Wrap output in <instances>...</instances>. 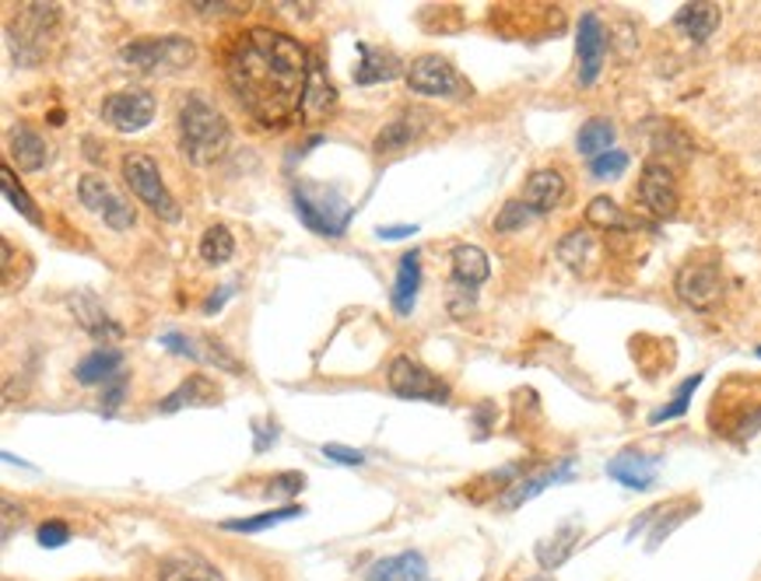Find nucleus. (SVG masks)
Listing matches in <instances>:
<instances>
[{"instance_id":"obj_1","label":"nucleus","mask_w":761,"mask_h":581,"mask_svg":"<svg viewBox=\"0 0 761 581\" xmlns=\"http://www.w3.org/2000/svg\"><path fill=\"white\" fill-rule=\"evenodd\" d=\"M305 67L310 53L274 29L242 32L225 60V74L242 109L267 127H284L302 113Z\"/></svg>"},{"instance_id":"obj_2","label":"nucleus","mask_w":761,"mask_h":581,"mask_svg":"<svg viewBox=\"0 0 761 581\" xmlns=\"http://www.w3.org/2000/svg\"><path fill=\"white\" fill-rule=\"evenodd\" d=\"M179 137L183 151L197 165H211L229 148V123L204 95H190L179 106Z\"/></svg>"},{"instance_id":"obj_3","label":"nucleus","mask_w":761,"mask_h":581,"mask_svg":"<svg viewBox=\"0 0 761 581\" xmlns=\"http://www.w3.org/2000/svg\"><path fill=\"white\" fill-rule=\"evenodd\" d=\"M119 60L144 74H169L183 71L197 60V46L183 35H158V39H134L119 50Z\"/></svg>"},{"instance_id":"obj_4","label":"nucleus","mask_w":761,"mask_h":581,"mask_svg":"<svg viewBox=\"0 0 761 581\" xmlns=\"http://www.w3.org/2000/svg\"><path fill=\"white\" fill-rule=\"evenodd\" d=\"M56 22H60V11L53 4H29L11 18L8 39L18 64H39V60H46Z\"/></svg>"},{"instance_id":"obj_5","label":"nucleus","mask_w":761,"mask_h":581,"mask_svg":"<svg viewBox=\"0 0 761 581\" xmlns=\"http://www.w3.org/2000/svg\"><path fill=\"white\" fill-rule=\"evenodd\" d=\"M123 179H127L131 193L148 207V211H155L161 221H179L183 211L176 197L166 190V182H161V169L158 161L152 155L144 151H131L127 158H123Z\"/></svg>"},{"instance_id":"obj_6","label":"nucleus","mask_w":761,"mask_h":581,"mask_svg":"<svg viewBox=\"0 0 761 581\" xmlns=\"http://www.w3.org/2000/svg\"><path fill=\"white\" fill-rule=\"evenodd\" d=\"M407 85H410V92L428 95V98H457L467 92L457 67H452L446 56H436V53H425L418 60H410Z\"/></svg>"},{"instance_id":"obj_7","label":"nucleus","mask_w":761,"mask_h":581,"mask_svg":"<svg viewBox=\"0 0 761 581\" xmlns=\"http://www.w3.org/2000/svg\"><path fill=\"white\" fill-rule=\"evenodd\" d=\"M386 382L389 389L397 392V397L404 400H428V403H446L449 400V385L442 379H436L425 365L410 361L407 355L394 358L389 361V371H386Z\"/></svg>"},{"instance_id":"obj_8","label":"nucleus","mask_w":761,"mask_h":581,"mask_svg":"<svg viewBox=\"0 0 761 581\" xmlns=\"http://www.w3.org/2000/svg\"><path fill=\"white\" fill-rule=\"evenodd\" d=\"M77 197L92 214H98L102 221H106L113 232H127V228H134V207L123 200L119 193H113V186L102 176H95V172L81 176Z\"/></svg>"},{"instance_id":"obj_9","label":"nucleus","mask_w":761,"mask_h":581,"mask_svg":"<svg viewBox=\"0 0 761 581\" xmlns=\"http://www.w3.org/2000/svg\"><path fill=\"white\" fill-rule=\"evenodd\" d=\"M102 119L119 134H137L155 119V95L144 88L113 92L102 102Z\"/></svg>"},{"instance_id":"obj_10","label":"nucleus","mask_w":761,"mask_h":581,"mask_svg":"<svg viewBox=\"0 0 761 581\" xmlns=\"http://www.w3.org/2000/svg\"><path fill=\"white\" fill-rule=\"evenodd\" d=\"M677 298L691 308H712L719 298H723V274H719V266L709 260H691L688 266H681V274L674 281Z\"/></svg>"},{"instance_id":"obj_11","label":"nucleus","mask_w":761,"mask_h":581,"mask_svg":"<svg viewBox=\"0 0 761 581\" xmlns=\"http://www.w3.org/2000/svg\"><path fill=\"white\" fill-rule=\"evenodd\" d=\"M677 200H681V193H677V179L670 172V165L649 161L639 179V203L653 218H670L677 211Z\"/></svg>"},{"instance_id":"obj_12","label":"nucleus","mask_w":761,"mask_h":581,"mask_svg":"<svg viewBox=\"0 0 761 581\" xmlns=\"http://www.w3.org/2000/svg\"><path fill=\"white\" fill-rule=\"evenodd\" d=\"M604 53H607V35L596 14L580 18V32H575V56H580V85L590 88L604 67Z\"/></svg>"},{"instance_id":"obj_13","label":"nucleus","mask_w":761,"mask_h":581,"mask_svg":"<svg viewBox=\"0 0 761 581\" xmlns=\"http://www.w3.org/2000/svg\"><path fill=\"white\" fill-rule=\"evenodd\" d=\"M337 106V88L331 74H326L323 60L310 53V67H305V92H302V116L305 119H326Z\"/></svg>"},{"instance_id":"obj_14","label":"nucleus","mask_w":761,"mask_h":581,"mask_svg":"<svg viewBox=\"0 0 761 581\" xmlns=\"http://www.w3.org/2000/svg\"><path fill=\"white\" fill-rule=\"evenodd\" d=\"M565 200V179L559 169H538L523 186V203L533 214H548Z\"/></svg>"},{"instance_id":"obj_15","label":"nucleus","mask_w":761,"mask_h":581,"mask_svg":"<svg viewBox=\"0 0 761 581\" xmlns=\"http://www.w3.org/2000/svg\"><path fill=\"white\" fill-rule=\"evenodd\" d=\"M67 302H71V313L81 323V329H88L92 337H98V340H119L123 337V329L110 319V313L102 308V302L95 295H85V290H81V295H71Z\"/></svg>"},{"instance_id":"obj_16","label":"nucleus","mask_w":761,"mask_h":581,"mask_svg":"<svg viewBox=\"0 0 761 581\" xmlns=\"http://www.w3.org/2000/svg\"><path fill=\"white\" fill-rule=\"evenodd\" d=\"M365 581H428V564H425L421 553L407 550V553H397V557L376 560V564L368 568Z\"/></svg>"},{"instance_id":"obj_17","label":"nucleus","mask_w":761,"mask_h":581,"mask_svg":"<svg viewBox=\"0 0 761 581\" xmlns=\"http://www.w3.org/2000/svg\"><path fill=\"white\" fill-rule=\"evenodd\" d=\"M656 466H660V459H646L639 452H622L607 463V473L632 490H646L656 480Z\"/></svg>"},{"instance_id":"obj_18","label":"nucleus","mask_w":761,"mask_h":581,"mask_svg":"<svg viewBox=\"0 0 761 581\" xmlns=\"http://www.w3.org/2000/svg\"><path fill=\"white\" fill-rule=\"evenodd\" d=\"M491 274V263L484 256V249L478 245H457L452 249V281H457V287H467V290H478Z\"/></svg>"},{"instance_id":"obj_19","label":"nucleus","mask_w":761,"mask_h":581,"mask_svg":"<svg viewBox=\"0 0 761 581\" xmlns=\"http://www.w3.org/2000/svg\"><path fill=\"white\" fill-rule=\"evenodd\" d=\"M119 368H123V355L116 347H98L92 355H85L77 361V382L81 385H102L110 379H119Z\"/></svg>"},{"instance_id":"obj_20","label":"nucleus","mask_w":761,"mask_h":581,"mask_svg":"<svg viewBox=\"0 0 761 581\" xmlns=\"http://www.w3.org/2000/svg\"><path fill=\"white\" fill-rule=\"evenodd\" d=\"M158 581H225L211 560H204L200 553H176L161 564Z\"/></svg>"},{"instance_id":"obj_21","label":"nucleus","mask_w":761,"mask_h":581,"mask_svg":"<svg viewBox=\"0 0 761 581\" xmlns=\"http://www.w3.org/2000/svg\"><path fill=\"white\" fill-rule=\"evenodd\" d=\"M11 155L18 161V169L39 172L46 165V140L39 137L29 123H18V127L11 130Z\"/></svg>"},{"instance_id":"obj_22","label":"nucleus","mask_w":761,"mask_h":581,"mask_svg":"<svg viewBox=\"0 0 761 581\" xmlns=\"http://www.w3.org/2000/svg\"><path fill=\"white\" fill-rule=\"evenodd\" d=\"M596 253H601V249H596V239L590 228H580V232H572L559 242V260L569 270H575V274H590L596 263Z\"/></svg>"},{"instance_id":"obj_23","label":"nucleus","mask_w":761,"mask_h":581,"mask_svg":"<svg viewBox=\"0 0 761 581\" xmlns=\"http://www.w3.org/2000/svg\"><path fill=\"white\" fill-rule=\"evenodd\" d=\"M674 25L681 29L691 43H706V39L719 29V8L716 4H685L674 14Z\"/></svg>"},{"instance_id":"obj_24","label":"nucleus","mask_w":761,"mask_h":581,"mask_svg":"<svg viewBox=\"0 0 761 581\" xmlns=\"http://www.w3.org/2000/svg\"><path fill=\"white\" fill-rule=\"evenodd\" d=\"M421 253H407L397 263V284H394V308L400 316H410V308H415L418 298V287H421Z\"/></svg>"},{"instance_id":"obj_25","label":"nucleus","mask_w":761,"mask_h":581,"mask_svg":"<svg viewBox=\"0 0 761 581\" xmlns=\"http://www.w3.org/2000/svg\"><path fill=\"white\" fill-rule=\"evenodd\" d=\"M218 400V385L204 376H190L169 400H161V413H176L183 406H211Z\"/></svg>"},{"instance_id":"obj_26","label":"nucleus","mask_w":761,"mask_h":581,"mask_svg":"<svg viewBox=\"0 0 761 581\" xmlns=\"http://www.w3.org/2000/svg\"><path fill=\"white\" fill-rule=\"evenodd\" d=\"M572 463H562V466H554V469H544V473H538V476H527V480H520V484H512V490L502 497V508H520L523 501H530V497H538L544 487H551V484H562L565 476H572Z\"/></svg>"},{"instance_id":"obj_27","label":"nucleus","mask_w":761,"mask_h":581,"mask_svg":"<svg viewBox=\"0 0 761 581\" xmlns=\"http://www.w3.org/2000/svg\"><path fill=\"white\" fill-rule=\"evenodd\" d=\"M358 53H362L358 67H355V81H358V85H376V81H389V77L400 74L397 60L389 56V53L373 50V46H365V43H358Z\"/></svg>"},{"instance_id":"obj_28","label":"nucleus","mask_w":761,"mask_h":581,"mask_svg":"<svg viewBox=\"0 0 761 581\" xmlns=\"http://www.w3.org/2000/svg\"><path fill=\"white\" fill-rule=\"evenodd\" d=\"M295 214L302 218V224L310 228V232L316 235H331V239H341L344 235V224L337 218H331V211L326 207H316L313 197H305L302 190H295Z\"/></svg>"},{"instance_id":"obj_29","label":"nucleus","mask_w":761,"mask_h":581,"mask_svg":"<svg viewBox=\"0 0 761 581\" xmlns=\"http://www.w3.org/2000/svg\"><path fill=\"white\" fill-rule=\"evenodd\" d=\"M232 256H236L232 232L225 224H211L208 232H204V239H200V260L211 263V266H221V263H229Z\"/></svg>"},{"instance_id":"obj_30","label":"nucleus","mask_w":761,"mask_h":581,"mask_svg":"<svg viewBox=\"0 0 761 581\" xmlns=\"http://www.w3.org/2000/svg\"><path fill=\"white\" fill-rule=\"evenodd\" d=\"M611 144H614V127L607 119H590L586 127L580 130V137H575V148H580V155H586L590 161L614 151Z\"/></svg>"},{"instance_id":"obj_31","label":"nucleus","mask_w":761,"mask_h":581,"mask_svg":"<svg viewBox=\"0 0 761 581\" xmlns=\"http://www.w3.org/2000/svg\"><path fill=\"white\" fill-rule=\"evenodd\" d=\"M586 224H590V228H618V232H628V228H635V221H632L611 197H593V200H590V207H586Z\"/></svg>"},{"instance_id":"obj_32","label":"nucleus","mask_w":761,"mask_h":581,"mask_svg":"<svg viewBox=\"0 0 761 581\" xmlns=\"http://www.w3.org/2000/svg\"><path fill=\"white\" fill-rule=\"evenodd\" d=\"M194 361H208L215 368H225L229 376H242V371H246L232 350L225 347L221 340H215V337H197L194 340Z\"/></svg>"},{"instance_id":"obj_33","label":"nucleus","mask_w":761,"mask_h":581,"mask_svg":"<svg viewBox=\"0 0 761 581\" xmlns=\"http://www.w3.org/2000/svg\"><path fill=\"white\" fill-rule=\"evenodd\" d=\"M302 508L288 505V508H278V511H263V515H253V518H229V522H221V529L229 532H260V529H271L278 522H288V518H299Z\"/></svg>"},{"instance_id":"obj_34","label":"nucleus","mask_w":761,"mask_h":581,"mask_svg":"<svg viewBox=\"0 0 761 581\" xmlns=\"http://www.w3.org/2000/svg\"><path fill=\"white\" fill-rule=\"evenodd\" d=\"M702 385V376H691V379H685L681 385H677V392H674V400L667 403V406H660L649 418V424H664V421H674V418H685L688 413V406H691V392Z\"/></svg>"},{"instance_id":"obj_35","label":"nucleus","mask_w":761,"mask_h":581,"mask_svg":"<svg viewBox=\"0 0 761 581\" xmlns=\"http://www.w3.org/2000/svg\"><path fill=\"white\" fill-rule=\"evenodd\" d=\"M575 532H580V529H575V526H565L562 532L551 536V543H541V547H538V557H541L544 568H559V564H565V557L572 553L575 539H580Z\"/></svg>"},{"instance_id":"obj_36","label":"nucleus","mask_w":761,"mask_h":581,"mask_svg":"<svg viewBox=\"0 0 761 581\" xmlns=\"http://www.w3.org/2000/svg\"><path fill=\"white\" fill-rule=\"evenodd\" d=\"M0 186H4V197L11 200V207H14V211L18 214H22V218H29V221H43V214H39V207L29 200V193L22 190V186H18L14 182V176H11V169H8V165H4V169H0Z\"/></svg>"},{"instance_id":"obj_37","label":"nucleus","mask_w":761,"mask_h":581,"mask_svg":"<svg viewBox=\"0 0 761 581\" xmlns=\"http://www.w3.org/2000/svg\"><path fill=\"white\" fill-rule=\"evenodd\" d=\"M410 140H415L410 123L407 119H394V123H386V127L376 134V151H400V148H407Z\"/></svg>"},{"instance_id":"obj_38","label":"nucleus","mask_w":761,"mask_h":581,"mask_svg":"<svg viewBox=\"0 0 761 581\" xmlns=\"http://www.w3.org/2000/svg\"><path fill=\"white\" fill-rule=\"evenodd\" d=\"M625 169H628V155H625V151H607V155H601V158L590 161L593 179H618Z\"/></svg>"},{"instance_id":"obj_39","label":"nucleus","mask_w":761,"mask_h":581,"mask_svg":"<svg viewBox=\"0 0 761 581\" xmlns=\"http://www.w3.org/2000/svg\"><path fill=\"white\" fill-rule=\"evenodd\" d=\"M530 207L523 203V200H509L505 207H502V214L496 218V228L499 232H517V228H523L527 221H530Z\"/></svg>"},{"instance_id":"obj_40","label":"nucleus","mask_w":761,"mask_h":581,"mask_svg":"<svg viewBox=\"0 0 761 581\" xmlns=\"http://www.w3.org/2000/svg\"><path fill=\"white\" fill-rule=\"evenodd\" d=\"M71 539V529H67V522H60V518H50V522H43L39 526V543L43 547H64Z\"/></svg>"},{"instance_id":"obj_41","label":"nucleus","mask_w":761,"mask_h":581,"mask_svg":"<svg viewBox=\"0 0 761 581\" xmlns=\"http://www.w3.org/2000/svg\"><path fill=\"white\" fill-rule=\"evenodd\" d=\"M302 487H305V476L302 473H281V476H274L271 484H267V494H271V497H292Z\"/></svg>"},{"instance_id":"obj_42","label":"nucleus","mask_w":761,"mask_h":581,"mask_svg":"<svg viewBox=\"0 0 761 581\" xmlns=\"http://www.w3.org/2000/svg\"><path fill=\"white\" fill-rule=\"evenodd\" d=\"M323 455H326V459L341 463V466H362L365 463V452L347 448V445H323Z\"/></svg>"},{"instance_id":"obj_43","label":"nucleus","mask_w":761,"mask_h":581,"mask_svg":"<svg viewBox=\"0 0 761 581\" xmlns=\"http://www.w3.org/2000/svg\"><path fill=\"white\" fill-rule=\"evenodd\" d=\"M415 232H418L415 224H389V228H379L376 235H379L383 242H397V239H410Z\"/></svg>"},{"instance_id":"obj_44","label":"nucleus","mask_w":761,"mask_h":581,"mask_svg":"<svg viewBox=\"0 0 761 581\" xmlns=\"http://www.w3.org/2000/svg\"><path fill=\"white\" fill-rule=\"evenodd\" d=\"M123 389H127V379H113V385H110V392H106V413H113L116 410V403L123 400Z\"/></svg>"},{"instance_id":"obj_45","label":"nucleus","mask_w":761,"mask_h":581,"mask_svg":"<svg viewBox=\"0 0 761 581\" xmlns=\"http://www.w3.org/2000/svg\"><path fill=\"white\" fill-rule=\"evenodd\" d=\"M229 295H232V287H221L215 298H208V305H204V313H218V308L225 305V298H229Z\"/></svg>"},{"instance_id":"obj_46","label":"nucleus","mask_w":761,"mask_h":581,"mask_svg":"<svg viewBox=\"0 0 761 581\" xmlns=\"http://www.w3.org/2000/svg\"><path fill=\"white\" fill-rule=\"evenodd\" d=\"M530 581H551V578H530Z\"/></svg>"},{"instance_id":"obj_47","label":"nucleus","mask_w":761,"mask_h":581,"mask_svg":"<svg viewBox=\"0 0 761 581\" xmlns=\"http://www.w3.org/2000/svg\"><path fill=\"white\" fill-rule=\"evenodd\" d=\"M758 358H761V347H758Z\"/></svg>"}]
</instances>
